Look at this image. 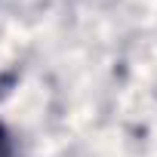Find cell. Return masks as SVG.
I'll list each match as a JSON object with an SVG mask.
<instances>
[{
  "mask_svg": "<svg viewBox=\"0 0 157 157\" xmlns=\"http://www.w3.org/2000/svg\"><path fill=\"white\" fill-rule=\"evenodd\" d=\"M0 157H16V151H13V139H10V132L0 126Z\"/></svg>",
  "mask_w": 157,
  "mask_h": 157,
  "instance_id": "6da1fadb",
  "label": "cell"
}]
</instances>
